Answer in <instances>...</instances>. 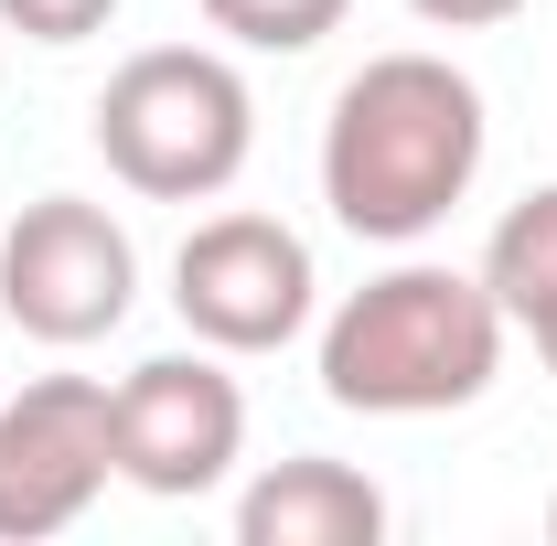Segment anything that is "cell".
Instances as JSON below:
<instances>
[{
  "label": "cell",
  "mask_w": 557,
  "mask_h": 546,
  "mask_svg": "<svg viewBox=\"0 0 557 546\" xmlns=\"http://www.w3.org/2000/svg\"><path fill=\"white\" fill-rule=\"evenodd\" d=\"M483 86L450 54H375L322 119V204L364 247H418L483 172Z\"/></svg>",
  "instance_id": "cell-1"
},
{
  "label": "cell",
  "mask_w": 557,
  "mask_h": 546,
  "mask_svg": "<svg viewBox=\"0 0 557 546\" xmlns=\"http://www.w3.org/2000/svg\"><path fill=\"white\" fill-rule=\"evenodd\" d=\"M504 300L461 269H408L364 278L344 311L322 322V397L354 418H440V408H472L504 364Z\"/></svg>",
  "instance_id": "cell-2"
},
{
  "label": "cell",
  "mask_w": 557,
  "mask_h": 546,
  "mask_svg": "<svg viewBox=\"0 0 557 546\" xmlns=\"http://www.w3.org/2000/svg\"><path fill=\"white\" fill-rule=\"evenodd\" d=\"M97 150L150 204H214L258 150V97L214 44H150L97 86Z\"/></svg>",
  "instance_id": "cell-3"
},
{
  "label": "cell",
  "mask_w": 557,
  "mask_h": 546,
  "mask_svg": "<svg viewBox=\"0 0 557 546\" xmlns=\"http://www.w3.org/2000/svg\"><path fill=\"white\" fill-rule=\"evenodd\" d=\"M139 300V247L129 225L86 194H44L0 225V311L33 343H108Z\"/></svg>",
  "instance_id": "cell-4"
},
{
  "label": "cell",
  "mask_w": 557,
  "mask_h": 546,
  "mask_svg": "<svg viewBox=\"0 0 557 546\" xmlns=\"http://www.w3.org/2000/svg\"><path fill=\"white\" fill-rule=\"evenodd\" d=\"M311 247L278 225V214H205L172 258V311L194 322V343L214 353H278V343L311 333Z\"/></svg>",
  "instance_id": "cell-5"
},
{
  "label": "cell",
  "mask_w": 557,
  "mask_h": 546,
  "mask_svg": "<svg viewBox=\"0 0 557 546\" xmlns=\"http://www.w3.org/2000/svg\"><path fill=\"white\" fill-rule=\"evenodd\" d=\"M119 408V482L161 493V504H194L236 472L247 450V386L225 375V353H150L108 386Z\"/></svg>",
  "instance_id": "cell-6"
},
{
  "label": "cell",
  "mask_w": 557,
  "mask_h": 546,
  "mask_svg": "<svg viewBox=\"0 0 557 546\" xmlns=\"http://www.w3.org/2000/svg\"><path fill=\"white\" fill-rule=\"evenodd\" d=\"M119 482V408L97 375H33L0 397V536H65L75 514Z\"/></svg>",
  "instance_id": "cell-7"
},
{
  "label": "cell",
  "mask_w": 557,
  "mask_h": 546,
  "mask_svg": "<svg viewBox=\"0 0 557 546\" xmlns=\"http://www.w3.org/2000/svg\"><path fill=\"white\" fill-rule=\"evenodd\" d=\"M375 536H386V493L322 450L269 461L236 493V546H375Z\"/></svg>",
  "instance_id": "cell-8"
},
{
  "label": "cell",
  "mask_w": 557,
  "mask_h": 546,
  "mask_svg": "<svg viewBox=\"0 0 557 546\" xmlns=\"http://www.w3.org/2000/svg\"><path fill=\"white\" fill-rule=\"evenodd\" d=\"M483 289L504 300L515 333L557 311V183H536L525 204H504V225H493V247H483Z\"/></svg>",
  "instance_id": "cell-9"
},
{
  "label": "cell",
  "mask_w": 557,
  "mask_h": 546,
  "mask_svg": "<svg viewBox=\"0 0 557 546\" xmlns=\"http://www.w3.org/2000/svg\"><path fill=\"white\" fill-rule=\"evenodd\" d=\"M354 0H205V22L247 54H311L322 33H344Z\"/></svg>",
  "instance_id": "cell-10"
},
{
  "label": "cell",
  "mask_w": 557,
  "mask_h": 546,
  "mask_svg": "<svg viewBox=\"0 0 557 546\" xmlns=\"http://www.w3.org/2000/svg\"><path fill=\"white\" fill-rule=\"evenodd\" d=\"M0 22H11L22 44H86V33L119 22V0H0Z\"/></svg>",
  "instance_id": "cell-11"
},
{
  "label": "cell",
  "mask_w": 557,
  "mask_h": 546,
  "mask_svg": "<svg viewBox=\"0 0 557 546\" xmlns=\"http://www.w3.org/2000/svg\"><path fill=\"white\" fill-rule=\"evenodd\" d=\"M429 33H493V22H515L525 0H408Z\"/></svg>",
  "instance_id": "cell-12"
},
{
  "label": "cell",
  "mask_w": 557,
  "mask_h": 546,
  "mask_svg": "<svg viewBox=\"0 0 557 546\" xmlns=\"http://www.w3.org/2000/svg\"><path fill=\"white\" fill-rule=\"evenodd\" d=\"M525 333H536V353H547V364H557V311H547V322H525Z\"/></svg>",
  "instance_id": "cell-13"
},
{
  "label": "cell",
  "mask_w": 557,
  "mask_h": 546,
  "mask_svg": "<svg viewBox=\"0 0 557 546\" xmlns=\"http://www.w3.org/2000/svg\"><path fill=\"white\" fill-rule=\"evenodd\" d=\"M547 536H557V493H547Z\"/></svg>",
  "instance_id": "cell-14"
}]
</instances>
